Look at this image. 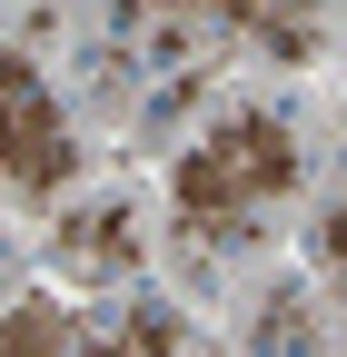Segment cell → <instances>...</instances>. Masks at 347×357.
I'll list each match as a JSON object with an SVG mask.
<instances>
[{"instance_id":"8992f818","label":"cell","mask_w":347,"mask_h":357,"mask_svg":"<svg viewBox=\"0 0 347 357\" xmlns=\"http://www.w3.org/2000/svg\"><path fill=\"white\" fill-rule=\"evenodd\" d=\"M90 337H100V328H79L70 307H50V298H30V307L0 318V347H10V357H20V347H90Z\"/></svg>"},{"instance_id":"6da1fadb","label":"cell","mask_w":347,"mask_h":357,"mask_svg":"<svg viewBox=\"0 0 347 357\" xmlns=\"http://www.w3.org/2000/svg\"><path fill=\"white\" fill-rule=\"evenodd\" d=\"M288 178H298V139H288V119H268V109H229L179 169H169V199H179V229L238 248L258 218H268V199L288 189Z\"/></svg>"},{"instance_id":"5b68a950","label":"cell","mask_w":347,"mask_h":357,"mask_svg":"<svg viewBox=\"0 0 347 357\" xmlns=\"http://www.w3.org/2000/svg\"><path fill=\"white\" fill-rule=\"evenodd\" d=\"M219 20L238 40H258L268 60H308L318 30H327V0H219Z\"/></svg>"},{"instance_id":"3957f363","label":"cell","mask_w":347,"mask_h":357,"mask_svg":"<svg viewBox=\"0 0 347 357\" xmlns=\"http://www.w3.org/2000/svg\"><path fill=\"white\" fill-rule=\"evenodd\" d=\"M50 258L70 268V278H129V268H139V218H129L119 199L109 208H70L60 238H50Z\"/></svg>"},{"instance_id":"30bf717a","label":"cell","mask_w":347,"mask_h":357,"mask_svg":"<svg viewBox=\"0 0 347 357\" xmlns=\"http://www.w3.org/2000/svg\"><path fill=\"white\" fill-rule=\"evenodd\" d=\"M0 258H10V248H0Z\"/></svg>"},{"instance_id":"ba28073f","label":"cell","mask_w":347,"mask_h":357,"mask_svg":"<svg viewBox=\"0 0 347 357\" xmlns=\"http://www.w3.org/2000/svg\"><path fill=\"white\" fill-rule=\"evenodd\" d=\"M318 328H308V307L298 298H278V307H258V347H308Z\"/></svg>"},{"instance_id":"7a4b0ae2","label":"cell","mask_w":347,"mask_h":357,"mask_svg":"<svg viewBox=\"0 0 347 357\" xmlns=\"http://www.w3.org/2000/svg\"><path fill=\"white\" fill-rule=\"evenodd\" d=\"M70 169H79V139H70V119L50 100V79L20 50H0V189L50 199V189H70Z\"/></svg>"},{"instance_id":"52a82bcc","label":"cell","mask_w":347,"mask_h":357,"mask_svg":"<svg viewBox=\"0 0 347 357\" xmlns=\"http://www.w3.org/2000/svg\"><path fill=\"white\" fill-rule=\"evenodd\" d=\"M100 337H109V347H189V318H169V307L139 298V307H129L119 328H100Z\"/></svg>"},{"instance_id":"277c9868","label":"cell","mask_w":347,"mask_h":357,"mask_svg":"<svg viewBox=\"0 0 347 357\" xmlns=\"http://www.w3.org/2000/svg\"><path fill=\"white\" fill-rule=\"evenodd\" d=\"M100 20H109V40H119L139 70H179V60H189L199 0H100Z\"/></svg>"},{"instance_id":"9c48e42d","label":"cell","mask_w":347,"mask_h":357,"mask_svg":"<svg viewBox=\"0 0 347 357\" xmlns=\"http://www.w3.org/2000/svg\"><path fill=\"white\" fill-rule=\"evenodd\" d=\"M318 258H327V268H347V199L318 218Z\"/></svg>"}]
</instances>
